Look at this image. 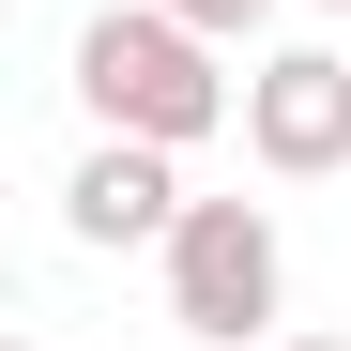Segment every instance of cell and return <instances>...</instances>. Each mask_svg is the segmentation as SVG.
Instances as JSON below:
<instances>
[{"label":"cell","instance_id":"6da1fadb","mask_svg":"<svg viewBox=\"0 0 351 351\" xmlns=\"http://www.w3.org/2000/svg\"><path fill=\"white\" fill-rule=\"evenodd\" d=\"M77 107H92L107 138H168V153H199L214 123H245V92L214 77V31H184L168 0L77 31Z\"/></svg>","mask_w":351,"mask_h":351},{"label":"cell","instance_id":"7a4b0ae2","mask_svg":"<svg viewBox=\"0 0 351 351\" xmlns=\"http://www.w3.org/2000/svg\"><path fill=\"white\" fill-rule=\"evenodd\" d=\"M275 306H290L275 214L260 199H184V229H168V321L214 336V351H245V336H275Z\"/></svg>","mask_w":351,"mask_h":351},{"label":"cell","instance_id":"3957f363","mask_svg":"<svg viewBox=\"0 0 351 351\" xmlns=\"http://www.w3.org/2000/svg\"><path fill=\"white\" fill-rule=\"evenodd\" d=\"M245 153L275 168V184L351 168V62H336V46H275V62L245 77Z\"/></svg>","mask_w":351,"mask_h":351},{"label":"cell","instance_id":"277c9868","mask_svg":"<svg viewBox=\"0 0 351 351\" xmlns=\"http://www.w3.org/2000/svg\"><path fill=\"white\" fill-rule=\"evenodd\" d=\"M62 229H77V245H168V229H184L168 138H92L77 184H62Z\"/></svg>","mask_w":351,"mask_h":351},{"label":"cell","instance_id":"5b68a950","mask_svg":"<svg viewBox=\"0 0 351 351\" xmlns=\"http://www.w3.org/2000/svg\"><path fill=\"white\" fill-rule=\"evenodd\" d=\"M168 16H184V31H214V46H245V31L275 16V0H168Z\"/></svg>","mask_w":351,"mask_h":351},{"label":"cell","instance_id":"8992f818","mask_svg":"<svg viewBox=\"0 0 351 351\" xmlns=\"http://www.w3.org/2000/svg\"><path fill=\"white\" fill-rule=\"evenodd\" d=\"M275 351H351V336H275Z\"/></svg>","mask_w":351,"mask_h":351},{"label":"cell","instance_id":"52a82bcc","mask_svg":"<svg viewBox=\"0 0 351 351\" xmlns=\"http://www.w3.org/2000/svg\"><path fill=\"white\" fill-rule=\"evenodd\" d=\"M321 16H351V0H321Z\"/></svg>","mask_w":351,"mask_h":351},{"label":"cell","instance_id":"ba28073f","mask_svg":"<svg viewBox=\"0 0 351 351\" xmlns=\"http://www.w3.org/2000/svg\"><path fill=\"white\" fill-rule=\"evenodd\" d=\"M16 351H46V336H16Z\"/></svg>","mask_w":351,"mask_h":351}]
</instances>
